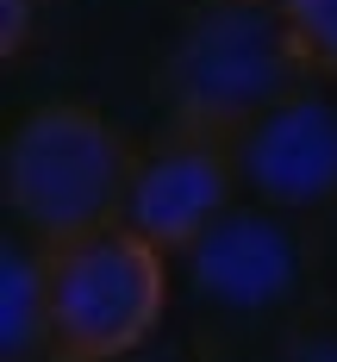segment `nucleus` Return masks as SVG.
<instances>
[{"label": "nucleus", "instance_id": "nucleus-1", "mask_svg": "<svg viewBox=\"0 0 337 362\" xmlns=\"http://www.w3.org/2000/svg\"><path fill=\"white\" fill-rule=\"evenodd\" d=\"M312 81L288 25V0H194L156 63L162 119L237 138L250 119Z\"/></svg>", "mask_w": 337, "mask_h": 362}, {"label": "nucleus", "instance_id": "nucleus-2", "mask_svg": "<svg viewBox=\"0 0 337 362\" xmlns=\"http://www.w3.org/2000/svg\"><path fill=\"white\" fill-rule=\"evenodd\" d=\"M131 175H138V144L88 100H44L19 112L0 150L6 213L37 244L119 225Z\"/></svg>", "mask_w": 337, "mask_h": 362}, {"label": "nucleus", "instance_id": "nucleus-3", "mask_svg": "<svg viewBox=\"0 0 337 362\" xmlns=\"http://www.w3.org/2000/svg\"><path fill=\"white\" fill-rule=\"evenodd\" d=\"M50 350L44 362H125L144 350L169 306V250L125 218L44 244Z\"/></svg>", "mask_w": 337, "mask_h": 362}, {"label": "nucleus", "instance_id": "nucleus-4", "mask_svg": "<svg viewBox=\"0 0 337 362\" xmlns=\"http://www.w3.org/2000/svg\"><path fill=\"white\" fill-rule=\"evenodd\" d=\"M237 200H244L237 144L225 132H206V125L162 119V132L138 144V175H131L125 225L144 231L156 250L187 256Z\"/></svg>", "mask_w": 337, "mask_h": 362}, {"label": "nucleus", "instance_id": "nucleus-5", "mask_svg": "<svg viewBox=\"0 0 337 362\" xmlns=\"http://www.w3.org/2000/svg\"><path fill=\"white\" fill-rule=\"evenodd\" d=\"M187 269H194V288L206 306L262 319V313H281L288 300H300L306 288V231L294 225V213L244 194L187 250Z\"/></svg>", "mask_w": 337, "mask_h": 362}, {"label": "nucleus", "instance_id": "nucleus-6", "mask_svg": "<svg viewBox=\"0 0 337 362\" xmlns=\"http://www.w3.org/2000/svg\"><path fill=\"white\" fill-rule=\"evenodd\" d=\"M244 194L281 213H312L337 200V94L331 81H306L281 107L250 119L237 138Z\"/></svg>", "mask_w": 337, "mask_h": 362}, {"label": "nucleus", "instance_id": "nucleus-7", "mask_svg": "<svg viewBox=\"0 0 337 362\" xmlns=\"http://www.w3.org/2000/svg\"><path fill=\"white\" fill-rule=\"evenodd\" d=\"M0 350L6 362H44L50 350V288H44V244L13 238L0 256Z\"/></svg>", "mask_w": 337, "mask_h": 362}, {"label": "nucleus", "instance_id": "nucleus-8", "mask_svg": "<svg viewBox=\"0 0 337 362\" xmlns=\"http://www.w3.org/2000/svg\"><path fill=\"white\" fill-rule=\"evenodd\" d=\"M288 25H294V44L312 81L337 88V0H288Z\"/></svg>", "mask_w": 337, "mask_h": 362}, {"label": "nucleus", "instance_id": "nucleus-9", "mask_svg": "<svg viewBox=\"0 0 337 362\" xmlns=\"http://www.w3.org/2000/svg\"><path fill=\"white\" fill-rule=\"evenodd\" d=\"M32 0H0V57H19L32 44Z\"/></svg>", "mask_w": 337, "mask_h": 362}]
</instances>
